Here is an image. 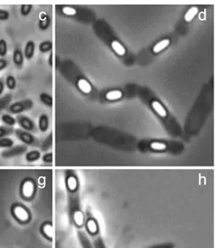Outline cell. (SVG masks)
I'll return each instance as SVG.
<instances>
[{
	"label": "cell",
	"instance_id": "obj_1",
	"mask_svg": "<svg viewBox=\"0 0 215 248\" xmlns=\"http://www.w3.org/2000/svg\"><path fill=\"white\" fill-rule=\"evenodd\" d=\"M84 231L89 236L93 248H107L102 239L99 223L90 209H87L84 213Z\"/></svg>",
	"mask_w": 215,
	"mask_h": 248
},
{
	"label": "cell",
	"instance_id": "obj_2",
	"mask_svg": "<svg viewBox=\"0 0 215 248\" xmlns=\"http://www.w3.org/2000/svg\"><path fill=\"white\" fill-rule=\"evenodd\" d=\"M77 193H69V215L72 223L78 231L84 230V213L80 206Z\"/></svg>",
	"mask_w": 215,
	"mask_h": 248
},
{
	"label": "cell",
	"instance_id": "obj_3",
	"mask_svg": "<svg viewBox=\"0 0 215 248\" xmlns=\"http://www.w3.org/2000/svg\"><path fill=\"white\" fill-rule=\"evenodd\" d=\"M36 194V184L31 178H25L21 183L20 195L24 200H31Z\"/></svg>",
	"mask_w": 215,
	"mask_h": 248
},
{
	"label": "cell",
	"instance_id": "obj_4",
	"mask_svg": "<svg viewBox=\"0 0 215 248\" xmlns=\"http://www.w3.org/2000/svg\"><path fill=\"white\" fill-rule=\"evenodd\" d=\"M11 212H12L13 217L20 223H27L28 221H30V212L23 204H20V203L13 204Z\"/></svg>",
	"mask_w": 215,
	"mask_h": 248
},
{
	"label": "cell",
	"instance_id": "obj_5",
	"mask_svg": "<svg viewBox=\"0 0 215 248\" xmlns=\"http://www.w3.org/2000/svg\"><path fill=\"white\" fill-rule=\"evenodd\" d=\"M32 107H33V101H31V99H27V100L16 101L15 103L10 104L9 107L6 108V110H7V112L10 113V115L11 114L18 115L20 113L30 110Z\"/></svg>",
	"mask_w": 215,
	"mask_h": 248
},
{
	"label": "cell",
	"instance_id": "obj_6",
	"mask_svg": "<svg viewBox=\"0 0 215 248\" xmlns=\"http://www.w3.org/2000/svg\"><path fill=\"white\" fill-rule=\"evenodd\" d=\"M66 187L68 193L78 192L79 189V181L75 172L67 170L66 173Z\"/></svg>",
	"mask_w": 215,
	"mask_h": 248
},
{
	"label": "cell",
	"instance_id": "obj_7",
	"mask_svg": "<svg viewBox=\"0 0 215 248\" xmlns=\"http://www.w3.org/2000/svg\"><path fill=\"white\" fill-rule=\"evenodd\" d=\"M15 119H16V123H18V124L23 128V130L29 133L35 131V124L30 118L24 115H19Z\"/></svg>",
	"mask_w": 215,
	"mask_h": 248
},
{
	"label": "cell",
	"instance_id": "obj_8",
	"mask_svg": "<svg viewBox=\"0 0 215 248\" xmlns=\"http://www.w3.org/2000/svg\"><path fill=\"white\" fill-rule=\"evenodd\" d=\"M15 136H17L18 139L27 145H35L37 143V139L29 132L17 129L15 131Z\"/></svg>",
	"mask_w": 215,
	"mask_h": 248
},
{
	"label": "cell",
	"instance_id": "obj_9",
	"mask_svg": "<svg viewBox=\"0 0 215 248\" xmlns=\"http://www.w3.org/2000/svg\"><path fill=\"white\" fill-rule=\"evenodd\" d=\"M27 150V147L25 145H17V146H13L10 149H7L5 152L2 153V156L4 158H11L15 156H19L24 154Z\"/></svg>",
	"mask_w": 215,
	"mask_h": 248
},
{
	"label": "cell",
	"instance_id": "obj_10",
	"mask_svg": "<svg viewBox=\"0 0 215 248\" xmlns=\"http://www.w3.org/2000/svg\"><path fill=\"white\" fill-rule=\"evenodd\" d=\"M151 107L154 109V111L161 118H165L168 117L167 109L161 104V102L157 100H154L151 102Z\"/></svg>",
	"mask_w": 215,
	"mask_h": 248
},
{
	"label": "cell",
	"instance_id": "obj_11",
	"mask_svg": "<svg viewBox=\"0 0 215 248\" xmlns=\"http://www.w3.org/2000/svg\"><path fill=\"white\" fill-rule=\"evenodd\" d=\"M77 86L78 90L83 93L84 94H90L92 91V86L89 83V81H87L84 78H79L77 82Z\"/></svg>",
	"mask_w": 215,
	"mask_h": 248
},
{
	"label": "cell",
	"instance_id": "obj_12",
	"mask_svg": "<svg viewBox=\"0 0 215 248\" xmlns=\"http://www.w3.org/2000/svg\"><path fill=\"white\" fill-rule=\"evenodd\" d=\"M24 59L23 51L19 47H16L13 52V62L19 69H21L24 65Z\"/></svg>",
	"mask_w": 215,
	"mask_h": 248
},
{
	"label": "cell",
	"instance_id": "obj_13",
	"mask_svg": "<svg viewBox=\"0 0 215 248\" xmlns=\"http://www.w3.org/2000/svg\"><path fill=\"white\" fill-rule=\"evenodd\" d=\"M78 238H79V242L82 248H93L92 244L90 240L89 236L86 234V232L84 230L77 231Z\"/></svg>",
	"mask_w": 215,
	"mask_h": 248
},
{
	"label": "cell",
	"instance_id": "obj_14",
	"mask_svg": "<svg viewBox=\"0 0 215 248\" xmlns=\"http://www.w3.org/2000/svg\"><path fill=\"white\" fill-rule=\"evenodd\" d=\"M170 45V39L169 38H165V39H162L160 42H157L155 45L153 47V53L154 54H160L162 52L163 50H165Z\"/></svg>",
	"mask_w": 215,
	"mask_h": 248
},
{
	"label": "cell",
	"instance_id": "obj_15",
	"mask_svg": "<svg viewBox=\"0 0 215 248\" xmlns=\"http://www.w3.org/2000/svg\"><path fill=\"white\" fill-rule=\"evenodd\" d=\"M41 232L42 235L45 236L48 240H52L54 237L53 226L50 222H45L42 225Z\"/></svg>",
	"mask_w": 215,
	"mask_h": 248
},
{
	"label": "cell",
	"instance_id": "obj_16",
	"mask_svg": "<svg viewBox=\"0 0 215 248\" xmlns=\"http://www.w3.org/2000/svg\"><path fill=\"white\" fill-rule=\"evenodd\" d=\"M110 47L112 48L115 53L117 54L120 57H124L126 54V49L124 47V45L122 43H120L119 41L114 40L112 42H110Z\"/></svg>",
	"mask_w": 215,
	"mask_h": 248
},
{
	"label": "cell",
	"instance_id": "obj_17",
	"mask_svg": "<svg viewBox=\"0 0 215 248\" xmlns=\"http://www.w3.org/2000/svg\"><path fill=\"white\" fill-rule=\"evenodd\" d=\"M106 100L108 101H120L123 98V93L120 90H111L105 95Z\"/></svg>",
	"mask_w": 215,
	"mask_h": 248
},
{
	"label": "cell",
	"instance_id": "obj_18",
	"mask_svg": "<svg viewBox=\"0 0 215 248\" xmlns=\"http://www.w3.org/2000/svg\"><path fill=\"white\" fill-rule=\"evenodd\" d=\"M34 52H35V43L32 41H29L26 43L25 47H24V56L26 58V59L31 60L33 58Z\"/></svg>",
	"mask_w": 215,
	"mask_h": 248
},
{
	"label": "cell",
	"instance_id": "obj_19",
	"mask_svg": "<svg viewBox=\"0 0 215 248\" xmlns=\"http://www.w3.org/2000/svg\"><path fill=\"white\" fill-rule=\"evenodd\" d=\"M150 150L157 152V153H161V152H165L167 150V144L165 142H160V141H153L150 142Z\"/></svg>",
	"mask_w": 215,
	"mask_h": 248
},
{
	"label": "cell",
	"instance_id": "obj_20",
	"mask_svg": "<svg viewBox=\"0 0 215 248\" xmlns=\"http://www.w3.org/2000/svg\"><path fill=\"white\" fill-rule=\"evenodd\" d=\"M13 96L11 93H7L2 97H0V112L6 109L11 104Z\"/></svg>",
	"mask_w": 215,
	"mask_h": 248
},
{
	"label": "cell",
	"instance_id": "obj_21",
	"mask_svg": "<svg viewBox=\"0 0 215 248\" xmlns=\"http://www.w3.org/2000/svg\"><path fill=\"white\" fill-rule=\"evenodd\" d=\"M199 12V9L197 6H192L190 7L184 15V20L186 23H190L193 21V19L196 17L197 16V14Z\"/></svg>",
	"mask_w": 215,
	"mask_h": 248
},
{
	"label": "cell",
	"instance_id": "obj_22",
	"mask_svg": "<svg viewBox=\"0 0 215 248\" xmlns=\"http://www.w3.org/2000/svg\"><path fill=\"white\" fill-rule=\"evenodd\" d=\"M60 12L66 16H75L77 15V9L71 6H63L60 8Z\"/></svg>",
	"mask_w": 215,
	"mask_h": 248
},
{
	"label": "cell",
	"instance_id": "obj_23",
	"mask_svg": "<svg viewBox=\"0 0 215 248\" xmlns=\"http://www.w3.org/2000/svg\"><path fill=\"white\" fill-rule=\"evenodd\" d=\"M39 129L42 133L47 132L48 129V117L47 115L43 114L39 118Z\"/></svg>",
	"mask_w": 215,
	"mask_h": 248
},
{
	"label": "cell",
	"instance_id": "obj_24",
	"mask_svg": "<svg viewBox=\"0 0 215 248\" xmlns=\"http://www.w3.org/2000/svg\"><path fill=\"white\" fill-rule=\"evenodd\" d=\"M50 25V19L46 14H42L39 21V28L42 31L48 29Z\"/></svg>",
	"mask_w": 215,
	"mask_h": 248
},
{
	"label": "cell",
	"instance_id": "obj_25",
	"mask_svg": "<svg viewBox=\"0 0 215 248\" xmlns=\"http://www.w3.org/2000/svg\"><path fill=\"white\" fill-rule=\"evenodd\" d=\"M1 119H2V122L4 124H6L7 126H9V127H12L15 124H16V119L14 118L12 115H10V114H4V115H2Z\"/></svg>",
	"mask_w": 215,
	"mask_h": 248
},
{
	"label": "cell",
	"instance_id": "obj_26",
	"mask_svg": "<svg viewBox=\"0 0 215 248\" xmlns=\"http://www.w3.org/2000/svg\"><path fill=\"white\" fill-rule=\"evenodd\" d=\"M40 100L42 101L44 105L51 108L53 106V98L51 95L48 94L46 93H43L40 95Z\"/></svg>",
	"mask_w": 215,
	"mask_h": 248
},
{
	"label": "cell",
	"instance_id": "obj_27",
	"mask_svg": "<svg viewBox=\"0 0 215 248\" xmlns=\"http://www.w3.org/2000/svg\"><path fill=\"white\" fill-rule=\"evenodd\" d=\"M52 46H53V44L50 41H45V42H42L39 46L40 52L43 54L48 53L49 51H51Z\"/></svg>",
	"mask_w": 215,
	"mask_h": 248
},
{
	"label": "cell",
	"instance_id": "obj_28",
	"mask_svg": "<svg viewBox=\"0 0 215 248\" xmlns=\"http://www.w3.org/2000/svg\"><path fill=\"white\" fill-rule=\"evenodd\" d=\"M41 157V153L39 151H31L26 154L25 159L29 162H34L36 160H39Z\"/></svg>",
	"mask_w": 215,
	"mask_h": 248
},
{
	"label": "cell",
	"instance_id": "obj_29",
	"mask_svg": "<svg viewBox=\"0 0 215 248\" xmlns=\"http://www.w3.org/2000/svg\"><path fill=\"white\" fill-rule=\"evenodd\" d=\"M14 146V141L9 137H4L0 139V148L4 149H10Z\"/></svg>",
	"mask_w": 215,
	"mask_h": 248
},
{
	"label": "cell",
	"instance_id": "obj_30",
	"mask_svg": "<svg viewBox=\"0 0 215 248\" xmlns=\"http://www.w3.org/2000/svg\"><path fill=\"white\" fill-rule=\"evenodd\" d=\"M6 87L9 89V90H11V91L15 90V87H16V80H15V77L8 76V77H6Z\"/></svg>",
	"mask_w": 215,
	"mask_h": 248
},
{
	"label": "cell",
	"instance_id": "obj_31",
	"mask_svg": "<svg viewBox=\"0 0 215 248\" xmlns=\"http://www.w3.org/2000/svg\"><path fill=\"white\" fill-rule=\"evenodd\" d=\"M14 133V129L9 126H0V139L7 137V136Z\"/></svg>",
	"mask_w": 215,
	"mask_h": 248
},
{
	"label": "cell",
	"instance_id": "obj_32",
	"mask_svg": "<svg viewBox=\"0 0 215 248\" xmlns=\"http://www.w3.org/2000/svg\"><path fill=\"white\" fill-rule=\"evenodd\" d=\"M7 54V43L6 40L1 39L0 40V57L4 58Z\"/></svg>",
	"mask_w": 215,
	"mask_h": 248
},
{
	"label": "cell",
	"instance_id": "obj_33",
	"mask_svg": "<svg viewBox=\"0 0 215 248\" xmlns=\"http://www.w3.org/2000/svg\"><path fill=\"white\" fill-rule=\"evenodd\" d=\"M33 6L32 5H23L20 8V13L23 16H27L30 15Z\"/></svg>",
	"mask_w": 215,
	"mask_h": 248
},
{
	"label": "cell",
	"instance_id": "obj_34",
	"mask_svg": "<svg viewBox=\"0 0 215 248\" xmlns=\"http://www.w3.org/2000/svg\"><path fill=\"white\" fill-rule=\"evenodd\" d=\"M10 17V14L6 9H0V21H6Z\"/></svg>",
	"mask_w": 215,
	"mask_h": 248
},
{
	"label": "cell",
	"instance_id": "obj_35",
	"mask_svg": "<svg viewBox=\"0 0 215 248\" xmlns=\"http://www.w3.org/2000/svg\"><path fill=\"white\" fill-rule=\"evenodd\" d=\"M9 65V61L5 58H0V71H3L6 69V67Z\"/></svg>",
	"mask_w": 215,
	"mask_h": 248
},
{
	"label": "cell",
	"instance_id": "obj_36",
	"mask_svg": "<svg viewBox=\"0 0 215 248\" xmlns=\"http://www.w3.org/2000/svg\"><path fill=\"white\" fill-rule=\"evenodd\" d=\"M147 248H174L173 244L170 243H166V244H161V245H156L154 247H150Z\"/></svg>",
	"mask_w": 215,
	"mask_h": 248
},
{
	"label": "cell",
	"instance_id": "obj_37",
	"mask_svg": "<svg viewBox=\"0 0 215 248\" xmlns=\"http://www.w3.org/2000/svg\"><path fill=\"white\" fill-rule=\"evenodd\" d=\"M53 160V155L52 154H45L42 158V160L45 162V163H51Z\"/></svg>",
	"mask_w": 215,
	"mask_h": 248
},
{
	"label": "cell",
	"instance_id": "obj_38",
	"mask_svg": "<svg viewBox=\"0 0 215 248\" xmlns=\"http://www.w3.org/2000/svg\"><path fill=\"white\" fill-rule=\"evenodd\" d=\"M4 89H5V83H4L3 79H0V96L3 93Z\"/></svg>",
	"mask_w": 215,
	"mask_h": 248
}]
</instances>
